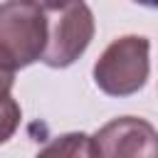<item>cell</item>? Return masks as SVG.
<instances>
[{
  "label": "cell",
  "instance_id": "cell-1",
  "mask_svg": "<svg viewBox=\"0 0 158 158\" xmlns=\"http://www.w3.org/2000/svg\"><path fill=\"white\" fill-rule=\"evenodd\" d=\"M47 47V10L30 0L0 2V64L17 72L42 59Z\"/></svg>",
  "mask_w": 158,
  "mask_h": 158
},
{
  "label": "cell",
  "instance_id": "cell-2",
  "mask_svg": "<svg viewBox=\"0 0 158 158\" xmlns=\"http://www.w3.org/2000/svg\"><path fill=\"white\" fill-rule=\"evenodd\" d=\"M151 42L141 35L116 37L94 64V84L109 96H131L146 86Z\"/></svg>",
  "mask_w": 158,
  "mask_h": 158
},
{
  "label": "cell",
  "instance_id": "cell-3",
  "mask_svg": "<svg viewBox=\"0 0 158 158\" xmlns=\"http://www.w3.org/2000/svg\"><path fill=\"white\" fill-rule=\"evenodd\" d=\"M94 12L84 0H67L47 10V47L42 62L52 69L74 64L94 40Z\"/></svg>",
  "mask_w": 158,
  "mask_h": 158
},
{
  "label": "cell",
  "instance_id": "cell-4",
  "mask_svg": "<svg viewBox=\"0 0 158 158\" xmlns=\"http://www.w3.org/2000/svg\"><path fill=\"white\" fill-rule=\"evenodd\" d=\"M94 158H158V131L141 116H118L91 136Z\"/></svg>",
  "mask_w": 158,
  "mask_h": 158
},
{
  "label": "cell",
  "instance_id": "cell-5",
  "mask_svg": "<svg viewBox=\"0 0 158 158\" xmlns=\"http://www.w3.org/2000/svg\"><path fill=\"white\" fill-rule=\"evenodd\" d=\"M35 158H94L91 136H86L81 131L54 136L44 148L37 151Z\"/></svg>",
  "mask_w": 158,
  "mask_h": 158
},
{
  "label": "cell",
  "instance_id": "cell-6",
  "mask_svg": "<svg viewBox=\"0 0 158 158\" xmlns=\"http://www.w3.org/2000/svg\"><path fill=\"white\" fill-rule=\"evenodd\" d=\"M20 118H22L20 104H17L12 96L2 99V101H0V143H5V141L12 138V133H15L17 126H20Z\"/></svg>",
  "mask_w": 158,
  "mask_h": 158
},
{
  "label": "cell",
  "instance_id": "cell-7",
  "mask_svg": "<svg viewBox=\"0 0 158 158\" xmlns=\"http://www.w3.org/2000/svg\"><path fill=\"white\" fill-rule=\"evenodd\" d=\"M12 84H15V72H12V69H7L5 64H0V101L10 96Z\"/></svg>",
  "mask_w": 158,
  "mask_h": 158
},
{
  "label": "cell",
  "instance_id": "cell-8",
  "mask_svg": "<svg viewBox=\"0 0 158 158\" xmlns=\"http://www.w3.org/2000/svg\"><path fill=\"white\" fill-rule=\"evenodd\" d=\"M30 2H35V5H40L42 10H54V7H59V5H64L67 0H30Z\"/></svg>",
  "mask_w": 158,
  "mask_h": 158
},
{
  "label": "cell",
  "instance_id": "cell-9",
  "mask_svg": "<svg viewBox=\"0 0 158 158\" xmlns=\"http://www.w3.org/2000/svg\"><path fill=\"white\" fill-rule=\"evenodd\" d=\"M133 2H138V5H143V7H153V10H158V0H133Z\"/></svg>",
  "mask_w": 158,
  "mask_h": 158
}]
</instances>
